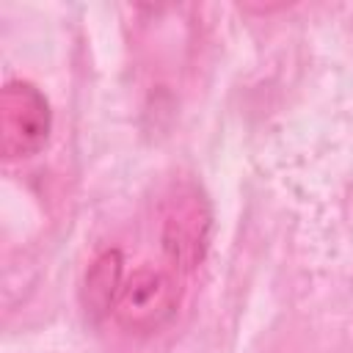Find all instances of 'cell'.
Wrapping results in <instances>:
<instances>
[{
    "instance_id": "cell-1",
    "label": "cell",
    "mask_w": 353,
    "mask_h": 353,
    "mask_svg": "<svg viewBox=\"0 0 353 353\" xmlns=\"http://www.w3.org/2000/svg\"><path fill=\"white\" fill-rule=\"evenodd\" d=\"M176 281L163 270L141 268L116 292L113 314L130 331H154L176 309Z\"/></svg>"
},
{
    "instance_id": "cell-2",
    "label": "cell",
    "mask_w": 353,
    "mask_h": 353,
    "mask_svg": "<svg viewBox=\"0 0 353 353\" xmlns=\"http://www.w3.org/2000/svg\"><path fill=\"white\" fill-rule=\"evenodd\" d=\"M50 135L47 99L28 83H14L3 94V149L8 157L39 152Z\"/></svg>"
},
{
    "instance_id": "cell-3",
    "label": "cell",
    "mask_w": 353,
    "mask_h": 353,
    "mask_svg": "<svg viewBox=\"0 0 353 353\" xmlns=\"http://www.w3.org/2000/svg\"><path fill=\"white\" fill-rule=\"evenodd\" d=\"M165 248L171 251V256L176 262H196L201 256V245H204V218L199 215V204L196 201H185L179 204L168 218H165Z\"/></svg>"
}]
</instances>
